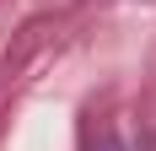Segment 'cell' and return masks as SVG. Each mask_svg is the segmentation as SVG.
I'll return each instance as SVG.
<instances>
[{"label": "cell", "instance_id": "cell-1", "mask_svg": "<svg viewBox=\"0 0 156 151\" xmlns=\"http://www.w3.org/2000/svg\"><path fill=\"white\" fill-rule=\"evenodd\" d=\"M102 151H124V146H102Z\"/></svg>", "mask_w": 156, "mask_h": 151}]
</instances>
